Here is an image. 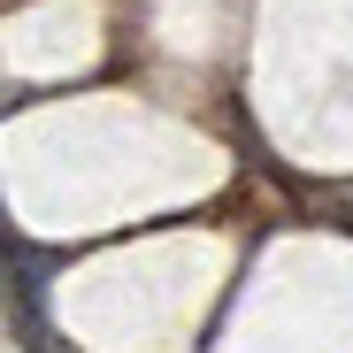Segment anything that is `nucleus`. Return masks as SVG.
Returning <instances> with one entry per match:
<instances>
[{
  "instance_id": "nucleus-1",
  "label": "nucleus",
  "mask_w": 353,
  "mask_h": 353,
  "mask_svg": "<svg viewBox=\"0 0 353 353\" xmlns=\"http://www.w3.org/2000/svg\"><path fill=\"white\" fill-rule=\"evenodd\" d=\"M315 208H323V215H330V223H338V230H353V192H323V200H315Z\"/></svg>"
}]
</instances>
